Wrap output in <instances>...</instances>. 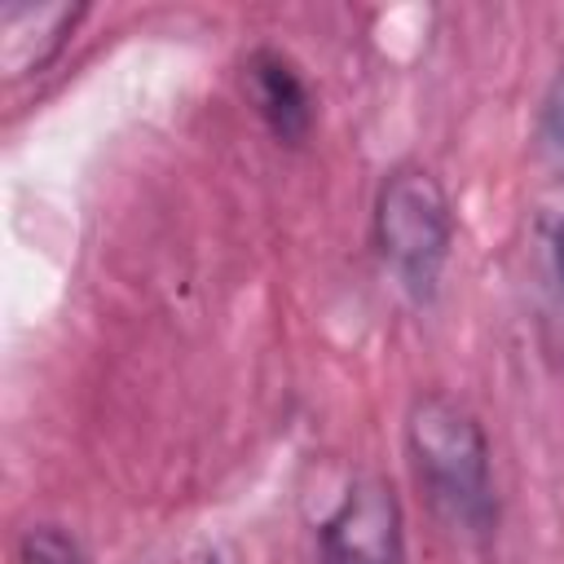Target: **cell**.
I'll use <instances>...</instances> for the list:
<instances>
[{"mask_svg":"<svg viewBox=\"0 0 564 564\" xmlns=\"http://www.w3.org/2000/svg\"><path fill=\"white\" fill-rule=\"evenodd\" d=\"M551 269H555L560 286H564V220L551 225Z\"/></svg>","mask_w":564,"mask_h":564,"instance_id":"7","label":"cell"},{"mask_svg":"<svg viewBox=\"0 0 564 564\" xmlns=\"http://www.w3.org/2000/svg\"><path fill=\"white\" fill-rule=\"evenodd\" d=\"M405 454H410L414 480L423 485L432 511L445 524L471 538L494 533L498 494H494V467H489V436L463 401L445 392L414 397L405 414Z\"/></svg>","mask_w":564,"mask_h":564,"instance_id":"1","label":"cell"},{"mask_svg":"<svg viewBox=\"0 0 564 564\" xmlns=\"http://www.w3.org/2000/svg\"><path fill=\"white\" fill-rule=\"evenodd\" d=\"M370 234L379 247V260L401 282L410 300H432L454 247V203L436 172L419 163H401L383 172L375 189Z\"/></svg>","mask_w":564,"mask_h":564,"instance_id":"2","label":"cell"},{"mask_svg":"<svg viewBox=\"0 0 564 564\" xmlns=\"http://www.w3.org/2000/svg\"><path fill=\"white\" fill-rule=\"evenodd\" d=\"M18 564H88L62 524H31L18 538Z\"/></svg>","mask_w":564,"mask_h":564,"instance_id":"5","label":"cell"},{"mask_svg":"<svg viewBox=\"0 0 564 564\" xmlns=\"http://www.w3.org/2000/svg\"><path fill=\"white\" fill-rule=\"evenodd\" d=\"M546 119H551V141H555L560 154H564V79H560V88H555V101H551Z\"/></svg>","mask_w":564,"mask_h":564,"instance_id":"6","label":"cell"},{"mask_svg":"<svg viewBox=\"0 0 564 564\" xmlns=\"http://www.w3.org/2000/svg\"><path fill=\"white\" fill-rule=\"evenodd\" d=\"M242 93L282 145H304L313 132V97L300 66L282 48H251L242 62Z\"/></svg>","mask_w":564,"mask_h":564,"instance_id":"4","label":"cell"},{"mask_svg":"<svg viewBox=\"0 0 564 564\" xmlns=\"http://www.w3.org/2000/svg\"><path fill=\"white\" fill-rule=\"evenodd\" d=\"M207 564H220V560H207Z\"/></svg>","mask_w":564,"mask_h":564,"instance_id":"8","label":"cell"},{"mask_svg":"<svg viewBox=\"0 0 564 564\" xmlns=\"http://www.w3.org/2000/svg\"><path fill=\"white\" fill-rule=\"evenodd\" d=\"M322 564H405L401 498L383 476H357L317 524Z\"/></svg>","mask_w":564,"mask_h":564,"instance_id":"3","label":"cell"}]
</instances>
